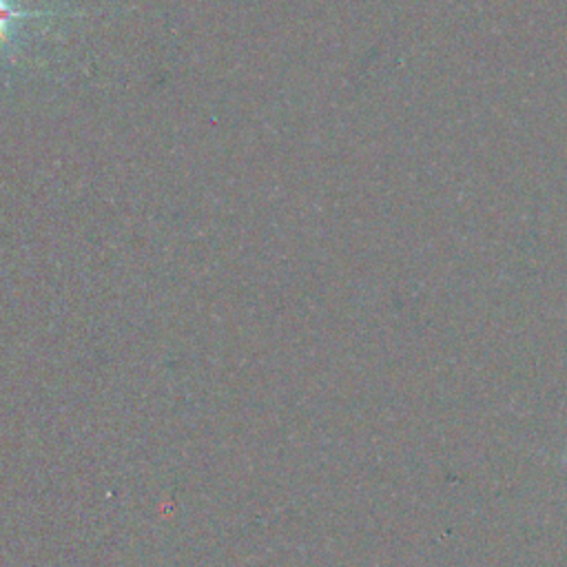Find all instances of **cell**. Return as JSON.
Returning <instances> with one entry per match:
<instances>
[{"instance_id":"obj_1","label":"cell","mask_w":567,"mask_h":567,"mask_svg":"<svg viewBox=\"0 0 567 567\" xmlns=\"http://www.w3.org/2000/svg\"><path fill=\"white\" fill-rule=\"evenodd\" d=\"M31 11H22L18 9L11 0H0V44L7 42L13 33V29L24 20L31 18Z\"/></svg>"}]
</instances>
